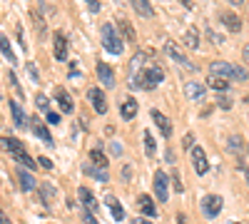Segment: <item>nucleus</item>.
<instances>
[{
	"instance_id": "nucleus-1",
	"label": "nucleus",
	"mask_w": 249,
	"mask_h": 224,
	"mask_svg": "<svg viewBox=\"0 0 249 224\" xmlns=\"http://www.w3.org/2000/svg\"><path fill=\"white\" fill-rule=\"evenodd\" d=\"M164 80V70L160 65H144L140 72L130 75V87L132 90H155Z\"/></svg>"
},
{
	"instance_id": "nucleus-2",
	"label": "nucleus",
	"mask_w": 249,
	"mask_h": 224,
	"mask_svg": "<svg viewBox=\"0 0 249 224\" xmlns=\"http://www.w3.org/2000/svg\"><path fill=\"white\" fill-rule=\"evenodd\" d=\"M102 48H105L107 52H112V55H122V50H124V45H122V40H120V35H117V30L110 25V23H105L102 25Z\"/></svg>"
},
{
	"instance_id": "nucleus-3",
	"label": "nucleus",
	"mask_w": 249,
	"mask_h": 224,
	"mask_svg": "<svg viewBox=\"0 0 249 224\" xmlns=\"http://www.w3.org/2000/svg\"><path fill=\"white\" fill-rule=\"evenodd\" d=\"M210 72L212 75H222V77H227V80H247V72L239 68V65H230V63H212L210 65Z\"/></svg>"
},
{
	"instance_id": "nucleus-4",
	"label": "nucleus",
	"mask_w": 249,
	"mask_h": 224,
	"mask_svg": "<svg viewBox=\"0 0 249 224\" xmlns=\"http://www.w3.org/2000/svg\"><path fill=\"white\" fill-rule=\"evenodd\" d=\"M222 207H224V199H222L219 194H207V197L202 199V214H204L207 219L219 217Z\"/></svg>"
},
{
	"instance_id": "nucleus-5",
	"label": "nucleus",
	"mask_w": 249,
	"mask_h": 224,
	"mask_svg": "<svg viewBox=\"0 0 249 224\" xmlns=\"http://www.w3.org/2000/svg\"><path fill=\"white\" fill-rule=\"evenodd\" d=\"M190 155H192V167H195V172H197L199 177H204L207 172H210V159H207V152H204L199 145H195V147L190 150Z\"/></svg>"
},
{
	"instance_id": "nucleus-6",
	"label": "nucleus",
	"mask_w": 249,
	"mask_h": 224,
	"mask_svg": "<svg viewBox=\"0 0 249 224\" xmlns=\"http://www.w3.org/2000/svg\"><path fill=\"white\" fill-rule=\"evenodd\" d=\"M88 100H90V105L97 115H105L107 112V100H105V92H102L100 87H90L88 90Z\"/></svg>"
},
{
	"instance_id": "nucleus-7",
	"label": "nucleus",
	"mask_w": 249,
	"mask_h": 224,
	"mask_svg": "<svg viewBox=\"0 0 249 224\" xmlns=\"http://www.w3.org/2000/svg\"><path fill=\"white\" fill-rule=\"evenodd\" d=\"M155 197L157 202L170 199V185H167V174L164 172H155Z\"/></svg>"
},
{
	"instance_id": "nucleus-8",
	"label": "nucleus",
	"mask_w": 249,
	"mask_h": 224,
	"mask_svg": "<svg viewBox=\"0 0 249 224\" xmlns=\"http://www.w3.org/2000/svg\"><path fill=\"white\" fill-rule=\"evenodd\" d=\"M53 55H55V60H68V40H65L62 30H57L53 35Z\"/></svg>"
},
{
	"instance_id": "nucleus-9",
	"label": "nucleus",
	"mask_w": 249,
	"mask_h": 224,
	"mask_svg": "<svg viewBox=\"0 0 249 224\" xmlns=\"http://www.w3.org/2000/svg\"><path fill=\"white\" fill-rule=\"evenodd\" d=\"M164 52H167V55H170L172 60H177L179 65H184V68L195 70V65L190 63V57H184V52H182V50H179V48H177V45L172 43V40H167V43H164Z\"/></svg>"
},
{
	"instance_id": "nucleus-10",
	"label": "nucleus",
	"mask_w": 249,
	"mask_h": 224,
	"mask_svg": "<svg viewBox=\"0 0 249 224\" xmlns=\"http://www.w3.org/2000/svg\"><path fill=\"white\" fill-rule=\"evenodd\" d=\"M10 115H13V122H15V127H28L30 125V120L25 117V110L20 107V103H15V100H10Z\"/></svg>"
},
{
	"instance_id": "nucleus-11",
	"label": "nucleus",
	"mask_w": 249,
	"mask_h": 224,
	"mask_svg": "<svg viewBox=\"0 0 249 224\" xmlns=\"http://www.w3.org/2000/svg\"><path fill=\"white\" fill-rule=\"evenodd\" d=\"M150 115H152V120H155V125H157V130L164 135V137H172V122L164 117L160 110H150Z\"/></svg>"
},
{
	"instance_id": "nucleus-12",
	"label": "nucleus",
	"mask_w": 249,
	"mask_h": 224,
	"mask_svg": "<svg viewBox=\"0 0 249 224\" xmlns=\"http://www.w3.org/2000/svg\"><path fill=\"white\" fill-rule=\"evenodd\" d=\"M30 127H33V132H35L40 139L45 142V145H50V147H53V135L48 132V127L43 125V122H40V117H35V115L30 117Z\"/></svg>"
},
{
	"instance_id": "nucleus-13",
	"label": "nucleus",
	"mask_w": 249,
	"mask_h": 224,
	"mask_svg": "<svg viewBox=\"0 0 249 224\" xmlns=\"http://www.w3.org/2000/svg\"><path fill=\"white\" fill-rule=\"evenodd\" d=\"M77 197H80V202H82V207H85V212H97V199H95V194L88 190V187H80L77 190Z\"/></svg>"
},
{
	"instance_id": "nucleus-14",
	"label": "nucleus",
	"mask_w": 249,
	"mask_h": 224,
	"mask_svg": "<svg viewBox=\"0 0 249 224\" xmlns=\"http://www.w3.org/2000/svg\"><path fill=\"white\" fill-rule=\"evenodd\" d=\"M15 174H18V182H20V190H23V192H33V190H35V179H33L30 170L18 167V170H15Z\"/></svg>"
},
{
	"instance_id": "nucleus-15",
	"label": "nucleus",
	"mask_w": 249,
	"mask_h": 224,
	"mask_svg": "<svg viewBox=\"0 0 249 224\" xmlns=\"http://www.w3.org/2000/svg\"><path fill=\"white\" fill-rule=\"evenodd\" d=\"M55 100H57V105H60V110L65 112V115H70L72 110H75V105H72V97L62 90V87H55Z\"/></svg>"
},
{
	"instance_id": "nucleus-16",
	"label": "nucleus",
	"mask_w": 249,
	"mask_h": 224,
	"mask_svg": "<svg viewBox=\"0 0 249 224\" xmlns=\"http://www.w3.org/2000/svg\"><path fill=\"white\" fill-rule=\"evenodd\" d=\"M0 147H3L5 152H10L13 157L25 150V145H23V142H20L18 137H3V139H0Z\"/></svg>"
},
{
	"instance_id": "nucleus-17",
	"label": "nucleus",
	"mask_w": 249,
	"mask_h": 224,
	"mask_svg": "<svg viewBox=\"0 0 249 224\" xmlns=\"http://www.w3.org/2000/svg\"><path fill=\"white\" fill-rule=\"evenodd\" d=\"M105 205H107V209H110L112 219H117V222H122V219H124V209H122L120 199H117L115 194H107V197H105Z\"/></svg>"
},
{
	"instance_id": "nucleus-18",
	"label": "nucleus",
	"mask_w": 249,
	"mask_h": 224,
	"mask_svg": "<svg viewBox=\"0 0 249 224\" xmlns=\"http://www.w3.org/2000/svg\"><path fill=\"white\" fill-rule=\"evenodd\" d=\"M219 20L224 23V28L230 30V33H239L242 30V20L234 13H219Z\"/></svg>"
},
{
	"instance_id": "nucleus-19",
	"label": "nucleus",
	"mask_w": 249,
	"mask_h": 224,
	"mask_svg": "<svg viewBox=\"0 0 249 224\" xmlns=\"http://www.w3.org/2000/svg\"><path fill=\"white\" fill-rule=\"evenodd\" d=\"M97 77H100V83L105 85V87H112V85H115V72H112V68L105 65V63L97 65Z\"/></svg>"
},
{
	"instance_id": "nucleus-20",
	"label": "nucleus",
	"mask_w": 249,
	"mask_h": 224,
	"mask_svg": "<svg viewBox=\"0 0 249 224\" xmlns=\"http://www.w3.org/2000/svg\"><path fill=\"white\" fill-rule=\"evenodd\" d=\"M137 205H140V212H142L144 217H150V219H155V217L160 214V212H157V207H155V202H152L147 194H142Z\"/></svg>"
},
{
	"instance_id": "nucleus-21",
	"label": "nucleus",
	"mask_w": 249,
	"mask_h": 224,
	"mask_svg": "<svg viewBox=\"0 0 249 224\" xmlns=\"http://www.w3.org/2000/svg\"><path fill=\"white\" fill-rule=\"evenodd\" d=\"M120 115H122V120H132V117L137 115V100H135V97L124 100L122 107H120Z\"/></svg>"
},
{
	"instance_id": "nucleus-22",
	"label": "nucleus",
	"mask_w": 249,
	"mask_h": 224,
	"mask_svg": "<svg viewBox=\"0 0 249 224\" xmlns=\"http://www.w3.org/2000/svg\"><path fill=\"white\" fill-rule=\"evenodd\" d=\"M0 52H3V57L8 60L10 65H15V63H18V57H15V52H13V48H10L8 35H0Z\"/></svg>"
},
{
	"instance_id": "nucleus-23",
	"label": "nucleus",
	"mask_w": 249,
	"mask_h": 224,
	"mask_svg": "<svg viewBox=\"0 0 249 224\" xmlns=\"http://www.w3.org/2000/svg\"><path fill=\"white\" fill-rule=\"evenodd\" d=\"M207 85H210L212 90H219V92H224L227 87H230V80H227V77H222V75H210V77H207Z\"/></svg>"
},
{
	"instance_id": "nucleus-24",
	"label": "nucleus",
	"mask_w": 249,
	"mask_h": 224,
	"mask_svg": "<svg viewBox=\"0 0 249 224\" xmlns=\"http://www.w3.org/2000/svg\"><path fill=\"white\" fill-rule=\"evenodd\" d=\"M130 5L135 8V13L137 15H142V17H150L152 15V5H150V0H130Z\"/></svg>"
},
{
	"instance_id": "nucleus-25",
	"label": "nucleus",
	"mask_w": 249,
	"mask_h": 224,
	"mask_svg": "<svg viewBox=\"0 0 249 224\" xmlns=\"http://www.w3.org/2000/svg\"><path fill=\"white\" fill-rule=\"evenodd\" d=\"M40 199H43V205H53L55 202V187L50 185V182H43V185H40Z\"/></svg>"
},
{
	"instance_id": "nucleus-26",
	"label": "nucleus",
	"mask_w": 249,
	"mask_h": 224,
	"mask_svg": "<svg viewBox=\"0 0 249 224\" xmlns=\"http://www.w3.org/2000/svg\"><path fill=\"white\" fill-rule=\"evenodd\" d=\"M85 174L95 177L97 182H107V179H110V174H105V170H102V167H95V165H85Z\"/></svg>"
},
{
	"instance_id": "nucleus-27",
	"label": "nucleus",
	"mask_w": 249,
	"mask_h": 224,
	"mask_svg": "<svg viewBox=\"0 0 249 224\" xmlns=\"http://www.w3.org/2000/svg\"><path fill=\"white\" fill-rule=\"evenodd\" d=\"M184 92H187V97H192V100H202L204 87L197 85V83H187V85H184Z\"/></svg>"
},
{
	"instance_id": "nucleus-28",
	"label": "nucleus",
	"mask_w": 249,
	"mask_h": 224,
	"mask_svg": "<svg viewBox=\"0 0 249 224\" xmlns=\"http://www.w3.org/2000/svg\"><path fill=\"white\" fill-rule=\"evenodd\" d=\"M90 162H92V165H95V167H102V170H105L110 159H107L105 155H102L100 150H92V152H90Z\"/></svg>"
},
{
	"instance_id": "nucleus-29",
	"label": "nucleus",
	"mask_w": 249,
	"mask_h": 224,
	"mask_svg": "<svg viewBox=\"0 0 249 224\" xmlns=\"http://www.w3.org/2000/svg\"><path fill=\"white\" fill-rule=\"evenodd\" d=\"M155 152H157V142H155V137H152L150 132H144V155H147V157H155Z\"/></svg>"
},
{
	"instance_id": "nucleus-30",
	"label": "nucleus",
	"mask_w": 249,
	"mask_h": 224,
	"mask_svg": "<svg viewBox=\"0 0 249 224\" xmlns=\"http://www.w3.org/2000/svg\"><path fill=\"white\" fill-rule=\"evenodd\" d=\"M184 45L190 48V50H195V48L199 45V37H197V30H195V28H190V30L184 33Z\"/></svg>"
},
{
	"instance_id": "nucleus-31",
	"label": "nucleus",
	"mask_w": 249,
	"mask_h": 224,
	"mask_svg": "<svg viewBox=\"0 0 249 224\" xmlns=\"http://www.w3.org/2000/svg\"><path fill=\"white\" fill-rule=\"evenodd\" d=\"M35 105H37V110L43 112V115L50 112V103H48V97H45V95H37V97H35Z\"/></svg>"
},
{
	"instance_id": "nucleus-32",
	"label": "nucleus",
	"mask_w": 249,
	"mask_h": 224,
	"mask_svg": "<svg viewBox=\"0 0 249 224\" xmlns=\"http://www.w3.org/2000/svg\"><path fill=\"white\" fill-rule=\"evenodd\" d=\"M120 28H122V35L127 40H135V30H132V25L127 23V20H120Z\"/></svg>"
},
{
	"instance_id": "nucleus-33",
	"label": "nucleus",
	"mask_w": 249,
	"mask_h": 224,
	"mask_svg": "<svg viewBox=\"0 0 249 224\" xmlns=\"http://www.w3.org/2000/svg\"><path fill=\"white\" fill-rule=\"evenodd\" d=\"M242 145H244V142H242V137H239V135H232V137H230V150H232V152H239V150H242Z\"/></svg>"
},
{
	"instance_id": "nucleus-34",
	"label": "nucleus",
	"mask_w": 249,
	"mask_h": 224,
	"mask_svg": "<svg viewBox=\"0 0 249 224\" xmlns=\"http://www.w3.org/2000/svg\"><path fill=\"white\" fill-rule=\"evenodd\" d=\"M170 177H172L175 192H177V194H182V192H184V187H182V179H179V174H177V172H170Z\"/></svg>"
},
{
	"instance_id": "nucleus-35",
	"label": "nucleus",
	"mask_w": 249,
	"mask_h": 224,
	"mask_svg": "<svg viewBox=\"0 0 249 224\" xmlns=\"http://www.w3.org/2000/svg\"><path fill=\"white\" fill-rule=\"evenodd\" d=\"M182 145H184V150H192V147H195V135L190 132V135H187V137L182 139Z\"/></svg>"
},
{
	"instance_id": "nucleus-36",
	"label": "nucleus",
	"mask_w": 249,
	"mask_h": 224,
	"mask_svg": "<svg viewBox=\"0 0 249 224\" xmlns=\"http://www.w3.org/2000/svg\"><path fill=\"white\" fill-rule=\"evenodd\" d=\"M8 77H10V83H13V87H15V95H18V97H23V90H20V83L15 80V72H10Z\"/></svg>"
},
{
	"instance_id": "nucleus-37",
	"label": "nucleus",
	"mask_w": 249,
	"mask_h": 224,
	"mask_svg": "<svg viewBox=\"0 0 249 224\" xmlns=\"http://www.w3.org/2000/svg\"><path fill=\"white\" fill-rule=\"evenodd\" d=\"M45 120H48V122H50V125H57V122H60V115H57V112H53V110H50V112H45Z\"/></svg>"
},
{
	"instance_id": "nucleus-38",
	"label": "nucleus",
	"mask_w": 249,
	"mask_h": 224,
	"mask_svg": "<svg viewBox=\"0 0 249 224\" xmlns=\"http://www.w3.org/2000/svg\"><path fill=\"white\" fill-rule=\"evenodd\" d=\"M217 103H219V107H224V110H230V107H232V100H230V97H224V95H219Z\"/></svg>"
},
{
	"instance_id": "nucleus-39",
	"label": "nucleus",
	"mask_w": 249,
	"mask_h": 224,
	"mask_svg": "<svg viewBox=\"0 0 249 224\" xmlns=\"http://www.w3.org/2000/svg\"><path fill=\"white\" fill-rule=\"evenodd\" d=\"M25 70H28V75H30V77L35 80V83H37V80H40V75H37V70H35V65H33V63H28V68H25Z\"/></svg>"
},
{
	"instance_id": "nucleus-40",
	"label": "nucleus",
	"mask_w": 249,
	"mask_h": 224,
	"mask_svg": "<svg viewBox=\"0 0 249 224\" xmlns=\"http://www.w3.org/2000/svg\"><path fill=\"white\" fill-rule=\"evenodd\" d=\"M37 165H40V167H45V170H53V162H50L48 157H40V159H37Z\"/></svg>"
},
{
	"instance_id": "nucleus-41",
	"label": "nucleus",
	"mask_w": 249,
	"mask_h": 224,
	"mask_svg": "<svg viewBox=\"0 0 249 224\" xmlns=\"http://www.w3.org/2000/svg\"><path fill=\"white\" fill-rule=\"evenodd\" d=\"M130 177H132V167H130V165H124V167H122V179L127 182Z\"/></svg>"
},
{
	"instance_id": "nucleus-42",
	"label": "nucleus",
	"mask_w": 249,
	"mask_h": 224,
	"mask_svg": "<svg viewBox=\"0 0 249 224\" xmlns=\"http://www.w3.org/2000/svg\"><path fill=\"white\" fill-rule=\"evenodd\" d=\"M85 3L90 5V13H97L100 10V0H85Z\"/></svg>"
},
{
	"instance_id": "nucleus-43",
	"label": "nucleus",
	"mask_w": 249,
	"mask_h": 224,
	"mask_svg": "<svg viewBox=\"0 0 249 224\" xmlns=\"http://www.w3.org/2000/svg\"><path fill=\"white\" fill-rule=\"evenodd\" d=\"M112 155H115V157L122 155V145H120V142H112Z\"/></svg>"
},
{
	"instance_id": "nucleus-44",
	"label": "nucleus",
	"mask_w": 249,
	"mask_h": 224,
	"mask_svg": "<svg viewBox=\"0 0 249 224\" xmlns=\"http://www.w3.org/2000/svg\"><path fill=\"white\" fill-rule=\"evenodd\" d=\"M85 224H97V219H95L92 212H85Z\"/></svg>"
},
{
	"instance_id": "nucleus-45",
	"label": "nucleus",
	"mask_w": 249,
	"mask_h": 224,
	"mask_svg": "<svg viewBox=\"0 0 249 224\" xmlns=\"http://www.w3.org/2000/svg\"><path fill=\"white\" fill-rule=\"evenodd\" d=\"M130 224H152V222H150V219H144V217H135Z\"/></svg>"
},
{
	"instance_id": "nucleus-46",
	"label": "nucleus",
	"mask_w": 249,
	"mask_h": 224,
	"mask_svg": "<svg viewBox=\"0 0 249 224\" xmlns=\"http://www.w3.org/2000/svg\"><path fill=\"white\" fill-rule=\"evenodd\" d=\"M0 224H13V222L8 219V214H5L3 209H0Z\"/></svg>"
},
{
	"instance_id": "nucleus-47",
	"label": "nucleus",
	"mask_w": 249,
	"mask_h": 224,
	"mask_svg": "<svg viewBox=\"0 0 249 224\" xmlns=\"http://www.w3.org/2000/svg\"><path fill=\"white\" fill-rule=\"evenodd\" d=\"M230 3H232V5H242V3H244V0H230Z\"/></svg>"
},
{
	"instance_id": "nucleus-48",
	"label": "nucleus",
	"mask_w": 249,
	"mask_h": 224,
	"mask_svg": "<svg viewBox=\"0 0 249 224\" xmlns=\"http://www.w3.org/2000/svg\"><path fill=\"white\" fill-rule=\"evenodd\" d=\"M244 57H247V60H249V45H247V48H244Z\"/></svg>"
},
{
	"instance_id": "nucleus-49",
	"label": "nucleus",
	"mask_w": 249,
	"mask_h": 224,
	"mask_svg": "<svg viewBox=\"0 0 249 224\" xmlns=\"http://www.w3.org/2000/svg\"><path fill=\"white\" fill-rule=\"evenodd\" d=\"M244 103H247V105H249V97H244Z\"/></svg>"
},
{
	"instance_id": "nucleus-50",
	"label": "nucleus",
	"mask_w": 249,
	"mask_h": 224,
	"mask_svg": "<svg viewBox=\"0 0 249 224\" xmlns=\"http://www.w3.org/2000/svg\"><path fill=\"white\" fill-rule=\"evenodd\" d=\"M247 182H249V172H247Z\"/></svg>"
},
{
	"instance_id": "nucleus-51",
	"label": "nucleus",
	"mask_w": 249,
	"mask_h": 224,
	"mask_svg": "<svg viewBox=\"0 0 249 224\" xmlns=\"http://www.w3.org/2000/svg\"><path fill=\"white\" fill-rule=\"evenodd\" d=\"M234 224H239V222H234Z\"/></svg>"
}]
</instances>
